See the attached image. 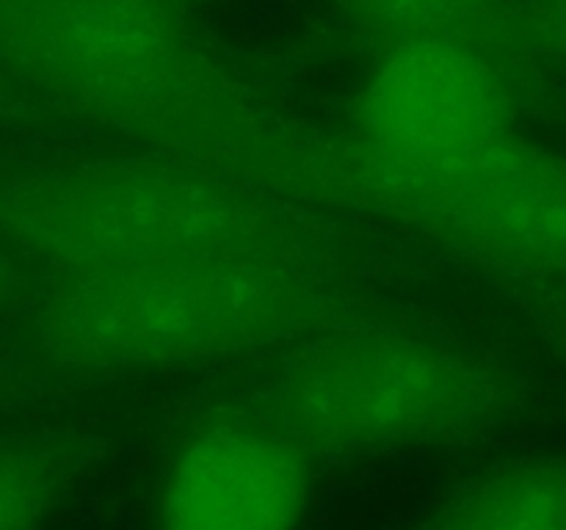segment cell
Returning <instances> with one entry per match:
<instances>
[{
	"mask_svg": "<svg viewBox=\"0 0 566 530\" xmlns=\"http://www.w3.org/2000/svg\"><path fill=\"white\" fill-rule=\"evenodd\" d=\"M0 77L149 155L296 208L357 210L335 144L243 83L186 0H0Z\"/></svg>",
	"mask_w": 566,
	"mask_h": 530,
	"instance_id": "obj_1",
	"label": "cell"
},
{
	"mask_svg": "<svg viewBox=\"0 0 566 530\" xmlns=\"http://www.w3.org/2000/svg\"><path fill=\"white\" fill-rule=\"evenodd\" d=\"M357 315L321 254H208L44 276L17 346L39 375H164L285 351Z\"/></svg>",
	"mask_w": 566,
	"mask_h": 530,
	"instance_id": "obj_2",
	"label": "cell"
},
{
	"mask_svg": "<svg viewBox=\"0 0 566 530\" xmlns=\"http://www.w3.org/2000/svg\"><path fill=\"white\" fill-rule=\"evenodd\" d=\"M0 243L44 276L324 246L296 204L149 152L48 166L0 186Z\"/></svg>",
	"mask_w": 566,
	"mask_h": 530,
	"instance_id": "obj_3",
	"label": "cell"
},
{
	"mask_svg": "<svg viewBox=\"0 0 566 530\" xmlns=\"http://www.w3.org/2000/svg\"><path fill=\"white\" fill-rule=\"evenodd\" d=\"M506 370L473 346L357 315L282 351L254 409L313 456L462 445L514 406Z\"/></svg>",
	"mask_w": 566,
	"mask_h": 530,
	"instance_id": "obj_4",
	"label": "cell"
},
{
	"mask_svg": "<svg viewBox=\"0 0 566 530\" xmlns=\"http://www.w3.org/2000/svg\"><path fill=\"white\" fill-rule=\"evenodd\" d=\"M359 210L495 274L566 271V160L514 132L437 174L368 188Z\"/></svg>",
	"mask_w": 566,
	"mask_h": 530,
	"instance_id": "obj_5",
	"label": "cell"
},
{
	"mask_svg": "<svg viewBox=\"0 0 566 530\" xmlns=\"http://www.w3.org/2000/svg\"><path fill=\"white\" fill-rule=\"evenodd\" d=\"M512 132L501 88L479 47L412 42L381 50L354 97L346 141L335 144L354 199L420 180Z\"/></svg>",
	"mask_w": 566,
	"mask_h": 530,
	"instance_id": "obj_6",
	"label": "cell"
},
{
	"mask_svg": "<svg viewBox=\"0 0 566 530\" xmlns=\"http://www.w3.org/2000/svg\"><path fill=\"white\" fill-rule=\"evenodd\" d=\"M313 453L263 412H219L171 451L155 530H298L313 502Z\"/></svg>",
	"mask_w": 566,
	"mask_h": 530,
	"instance_id": "obj_7",
	"label": "cell"
},
{
	"mask_svg": "<svg viewBox=\"0 0 566 530\" xmlns=\"http://www.w3.org/2000/svg\"><path fill=\"white\" fill-rule=\"evenodd\" d=\"M409 530H566V453L492 464L446 491Z\"/></svg>",
	"mask_w": 566,
	"mask_h": 530,
	"instance_id": "obj_8",
	"label": "cell"
},
{
	"mask_svg": "<svg viewBox=\"0 0 566 530\" xmlns=\"http://www.w3.org/2000/svg\"><path fill=\"white\" fill-rule=\"evenodd\" d=\"M83 436L0 442V530H53L86 464Z\"/></svg>",
	"mask_w": 566,
	"mask_h": 530,
	"instance_id": "obj_9",
	"label": "cell"
},
{
	"mask_svg": "<svg viewBox=\"0 0 566 530\" xmlns=\"http://www.w3.org/2000/svg\"><path fill=\"white\" fill-rule=\"evenodd\" d=\"M385 47L459 42L479 47L495 22V0H332Z\"/></svg>",
	"mask_w": 566,
	"mask_h": 530,
	"instance_id": "obj_10",
	"label": "cell"
},
{
	"mask_svg": "<svg viewBox=\"0 0 566 530\" xmlns=\"http://www.w3.org/2000/svg\"><path fill=\"white\" fill-rule=\"evenodd\" d=\"M9 392H11L9 381H6V375H3V373H0V401H3V398H6V395H9Z\"/></svg>",
	"mask_w": 566,
	"mask_h": 530,
	"instance_id": "obj_11",
	"label": "cell"
}]
</instances>
